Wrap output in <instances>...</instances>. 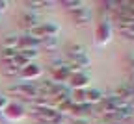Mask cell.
I'll use <instances>...</instances> for the list:
<instances>
[{
    "label": "cell",
    "mask_w": 134,
    "mask_h": 124,
    "mask_svg": "<svg viewBox=\"0 0 134 124\" xmlns=\"http://www.w3.org/2000/svg\"><path fill=\"white\" fill-rule=\"evenodd\" d=\"M32 37H36V39H43V37H52V35H60L62 33V28L56 21H41L39 26L36 28H32L28 32Z\"/></svg>",
    "instance_id": "7a4b0ae2"
},
{
    "label": "cell",
    "mask_w": 134,
    "mask_h": 124,
    "mask_svg": "<svg viewBox=\"0 0 134 124\" xmlns=\"http://www.w3.org/2000/svg\"><path fill=\"white\" fill-rule=\"evenodd\" d=\"M17 56V50H6V48H0V65L2 63H13Z\"/></svg>",
    "instance_id": "2e32d148"
},
{
    "label": "cell",
    "mask_w": 134,
    "mask_h": 124,
    "mask_svg": "<svg viewBox=\"0 0 134 124\" xmlns=\"http://www.w3.org/2000/svg\"><path fill=\"white\" fill-rule=\"evenodd\" d=\"M8 9H9V2H8V0H0V15L4 17V13Z\"/></svg>",
    "instance_id": "44dd1931"
},
{
    "label": "cell",
    "mask_w": 134,
    "mask_h": 124,
    "mask_svg": "<svg viewBox=\"0 0 134 124\" xmlns=\"http://www.w3.org/2000/svg\"><path fill=\"white\" fill-rule=\"evenodd\" d=\"M115 117L119 119L123 124H125V122H130V120L134 119V106H132V104H125V106H121V108L115 111Z\"/></svg>",
    "instance_id": "4fadbf2b"
},
{
    "label": "cell",
    "mask_w": 134,
    "mask_h": 124,
    "mask_svg": "<svg viewBox=\"0 0 134 124\" xmlns=\"http://www.w3.org/2000/svg\"><path fill=\"white\" fill-rule=\"evenodd\" d=\"M9 102H11V96H9L6 91H4V93L0 91V111H4V109L8 108V104H9Z\"/></svg>",
    "instance_id": "ac0fdd59"
},
{
    "label": "cell",
    "mask_w": 134,
    "mask_h": 124,
    "mask_svg": "<svg viewBox=\"0 0 134 124\" xmlns=\"http://www.w3.org/2000/svg\"><path fill=\"white\" fill-rule=\"evenodd\" d=\"M2 120H6V117H4V111H0V122Z\"/></svg>",
    "instance_id": "603a6c76"
},
{
    "label": "cell",
    "mask_w": 134,
    "mask_h": 124,
    "mask_svg": "<svg viewBox=\"0 0 134 124\" xmlns=\"http://www.w3.org/2000/svg\"><path fill=\"white\" fill-rule=\"evenodd\" d=\"M129 83L134 85V70H129Z\"/></svg>",
    "instance_id": "7402d4cb"
},
{
    "label": "cell",
    "mask_w": 134,
    "mask_h": 124,
    "mask_svg": "<svg viewBox=\"0 0 134 124\" xmlns=\"http://www.w3.org/2000/svg\"><path fill=\"white\" fill-rule=\"evenodd\" d=\"M58 48H60V35L39 39V50H47L48 54H52V52H56Z\"/></svg>",
    "instance_id": "8fae6325"
},
{
    "label": "cell",
    "mask_w": 134,
    "mask_h": 124,
    "mask_svg": "<svg viewBox=\"0 0 134 124\" xmlns=\"http://www.w3.org/2000/svg\"><path fill=\"white\" fill-rule=\"evenodd\" d=\"M17 50H39V39L32 37L28 32H23L19 37V48Z\"/></svg>",
    "instance_id": "ba28073f"
},
{
    "label": "cell",
    "mask_w": 134,
    "mask_h": 124,
    "mask_svg": "<svg viewBox=\"0 0 134 124\" xmlns=\"http://www.w3.org/2000/svg\"><path fill=\"white\" fill-rule=\"evenodd\" d=\"M103 100H104V93L100 89H95V87H88L86 89V102L91 104L93 108H97Z\"/></svg>",
    "instance_id": "7c38bea8"
},
{
    "label": "cell",
    "mask_w": 134,
    "mask_h": 124,
    "mask_svg": "<svg viewBox=\"0 0 134 124\" xmlns=\"http://www.w3.org/2000/svg\"><path fill=\"white\" fill-rule=\"evenodd\" d=\"M4 117H6V120H9V122H21V120H24V119L28 117L24 102L11 98V102L8 104V108L4 109Z\"/></svg>",
    "instance_id": "3957f363"
},
{
    "label": "cell",
    "mask_w": 134,
    "mask_h": 124,
    "mask_svg": "<svg viewBox=\"0 0 134 124\" xmlns=\"http://www.w3.org/2000/svg\"><path fill=\"white\" fill-rule=\"evenodd\" d=\"M69 100H71L75 106H78V104H84V102H86V89H78V91H73Z\"/></svg>",
    "instance_id": "e0dca14e"
},
{
    "label": "cell",
    "mask_w": 134,
    "mask_h": 124,
    "mask_svg": "<svg viewBox=\"0 0 134 124\" xmlns=\"http://www.w3.org/2000/svg\"><path fill=\"white\" fill-rule=\"evenodd\" d=\"M125 37H129V39H134V24H130V26H125V28H117Z\"/></svg>",
    "instance_id": "ffe728a7"
},
{
    "label": "cell",
    "mask_w": 134,
    "mask_h": 124,
    "mask_svg": "<svg viewBox=\"0 0 134 124\" xmlns=\"http://www.w3.org/2000/svg\"><path fill=\"white\" fill-rule=\"evenodd\" d=\"M0 72H2V76L6 78H19V72H21V69L17 67L15 63H2L0 65Z\"/></svg>",
    "instance_id": "5bb4252c"
},
{
    "label": "cell",
    "mask_w": 134,
    "mask_h": 124,
    "mask_svg": "<svg viewBox=\"0 0 134 124\" xmlns=\"http://www.w3.org/2000/svg\"><path fill=\"white\" fill-rule=\"evenodd\" d=\"M19 37H21L19 32H9V33H6L4 37H2V41H0V48L17 50V48H19Z\"/></svg>",
    "instance_id": "9c48e42d"
},
{
    "label": "cell",
    "mask_w": 134,
    "mask_h": 124,
    "mask_svg": "<svg viewBox=\"0 0 134 124\" xmlns=\"http://www.w3.org/2000/svg\"><path fill=\"white\" fill-rule=\"evenodd\" d=\"M2 26H4V17L0 15V28H2Z\"/></svg>",
    "instance_id": "cb8c5ba5"
},
{
    "label": "cell",
    "mask_w": 134,
    "mask_h": 124,
    "mask_svg": "<svg viewBox=\"0 0 134 124\" xmlns=\"http://www.w3.org/2000/svg\"><path fill=\"white\" fill-rule=\"evenodd\" d=\"M84 4H86L84 0H62V2H60V6H62L67 13L76 11V9H78V8H82Z\"/></svg>",
    "instance_id": "9a60e30c"
},
{
    "label": "cell",
    "mask_w": 134,
    "mask_h": 124,
    "mask_svg": "<svg viewBox=\"0 0 134 124\" xmlns=\"http://www.w3.org/2000/svg\"><path fill=\"white\" fill-rule=\"evenodd\" d=\"M125 65L129 67V70H134V48L125 54Z\"/></svg>",
    "instance_id": "d6986e66"
},
{
    "label": "cell",
    "mask_w": 134,
    "mask_h": 124,
    "mask_svg": "<svg viewBox=\"0 0 134 124\" xmlns=\"http://www.w3.org/2000/svg\"><path fill=\"white\" fill-rule=\"evenodd\" d=\"M41 78H45V67L39 65L37 61L28 63L24 69H21L19 78L17 80H23V82H39Z\"/></svg>",
    "instance_id": "5b68a950"
},
{
    "label": "cell",
    "mask_w": 134,
    "mask_h": 124,
    "mask_svg": "<svg viewBox=\"0 0 134 124\" xmlns=\"http://www.w3.org/2000/svg\"><path fill=\"white\" fill-rule=\"evenodd\" d=\"M69 17H71V21H73V24L76 26V28H86V26H90L91 22H93V9L90 8V4L86 2L82 8H78L76 11H73V13H69Z\"/></svg>",
    "instance_id": "277c9868"
},
{
    "label": "cell",
    "mask_w": 134,
    "mask_h": 124,
    "mask_svg": "<svg viewBox=\"0 0 134 124\" xmlns=\"http://www.w3.org/2000/svg\"><path fill=\"white\" fill-rule=\"evenodd\" d=\"M71 72H69V69L65 67H56V69H50V80H52L54 83H67V80H69Z\"/></svg>",
    "instance_id": "30bf717a"
},
{
    "label": "cell",
    "mask_w": 134,
    "mask_h": 124,
    "mask_svg": "<svg viewBox=\"0 0 134 124\" xmlns=\"http://www.w3.org/2000/svg\"><path fill=\"white\" fill-rule=\"evenodd\" d=\"M132 122H134V119H132Z\"/></svg>",
    "instance_id": "484cf974"
},
{
    "label": "cell",
    "mask_w": 134,
    "mask_h": 124,
    "mask_svg": "<svg viewBox=\"0 0 134 124\" xmlns=\"http://www.w3.org/2000/svg\"><path fill=\"white\" fill-rule=\"evenodd\" d=\"M130 8H134V0H130Z\"/></svg>",
    "instance_id": "d4e9b609"
},
{
    "label": "cell",
    "mask_w": 134,
    "mask_h": 124,
    "mask_svg": "<svg viewBox=\"0 0 134 124\" xmlns=\"http://www.w3.org/2000/svg\"><path fill=\"white\" fill-rule=\"evenodd\" d=\"M19 22H21V28H23L24 32H30L32 28H36V26L41 24V17H39V13H36V11L24 9V11L19 15Z\"/></svg>",
    "instance_id": "52a82bcc"
},
{
    "label": "cell",
    "mask_w": 134,
    "mask_h": 124,
    "mask_svg": "<svg viewBox=\"0 0 134 124\" xmlns=\"http://www.w3.org/2000/svg\"><path fill=\"white\" fill-rule=\"evenodd\" d=\"M112 15L110 13H104V11H100L99 15V22L95 26V32H93V37H95V43L100 45V46H104L112 41L114 37V24H112Z\"/></svg>",
    "instance_id": "6da1fadb"
},
{
    "label": "cell",
    "mask_w": 134,
    "mask_h": 124,
    "mask_svg": "<svg viewBox=\"0 0 134 124\" xmlns=\"http://www.w3.org/2000/svg\"><path fill=\"white\" fill-rule=\"evenodd\" d=\"M67 85H69L71 91H78V89H88L91 85V76L88 70H82V72H75L69 76L67 80Z\"/></svg>",
    "instance_id": "8992f818"
}]
</instances>
